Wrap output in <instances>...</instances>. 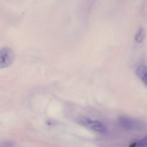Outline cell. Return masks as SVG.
I'll list each match as a JSON object with an SVG mask.
<instances>
[{
  "label": "cell",
  "mask_w": 147,
  "mask_h": 147,
  "mask_svg": "<svg viewBox=\"0 0 147 147\" xmlns=\"http://www.w3.org/2000/svg\"><path fill=\"white\" fill-rule=\"evenodd\" d=\"M79 123L84 127L98 133H106L107 131L106 127L98 121L92 120L88 118H80L78 119Z\"/></svg>",
  "instance_id": "6da1fadb"
},
{
  "label": "cell",
  "mask_w": 147,
  "mask_h": 147,
  "mask_svg": "<svg viewBox=\"0 0 147 147\" xmlns=\"http://www.w3.org/2000/svg\"><path fill=\"white\" fill-rule=\"evenodd\" d=\"M14 59L12 50L9 47H4L0 51V67L1 69L11 65Z\"/></svg>",
  "instance_id": "7a4b0ae2"
},
{
  "label": "cell",
  "mask_w": 147,
  "mask_h": 147,
  "mask_svg": "<svg viewBox=\"0 0 147 147\" xmlns=\"http://www.w3.org/2000/svg\"><path fill=\"white\" fill-rule=\"evenodd\" d=\"M120 123L125 129L129 131H136L139 129V125L132 119L122 117L120 119Z\"/></svg>",
  "instance_id": "3957f363"
},
{
  "label": "cell",
  "mask_w": 147,
  "mask_h": 147,
  "mask_svg": "<svg viewBox=\"0 0 147 147\" xmlns=\"http://www.w3.org/2000/svg\"><path fill=\"white\" fill-rule=\"evenodd\" d=\"M136 75L142 82L147 86V65H141L136 68Z\"/></svg>",
  "instance_id": "277c9868"
},
{
  "label": "cell",
  "mask_w": 147,
  "mask_h": 147,
  "mask_svg": "<svg viewBox=\"0 0 147 147\" xmlns=\"http://www.w3.org/2000/svg\"><path fill=\"white\" fill-rule=\"evenodd\" d=\"M130 147H147V135L143 139L131 144Z\"/></svg>",
  "instance_id": "5b68a950"
},
{
  "label": "cell",
  "mask_w": 147,
  "mask_h": 147,
  "mask_svg": "<svg viewBox=\"0 0 147 147\" xmlns=\"http://www.w3.org/2000/svg\"><path fill=\"white\" fill-rule=\"evenodd\" d=\"M145 37V32L144 30L143 29H140V30L138 31V32L136 33V35L135 37V40L136 42L138 43H141L144 40Z\"/></svg>",
  "instance_id": "8992f818"
}]
</instances>
